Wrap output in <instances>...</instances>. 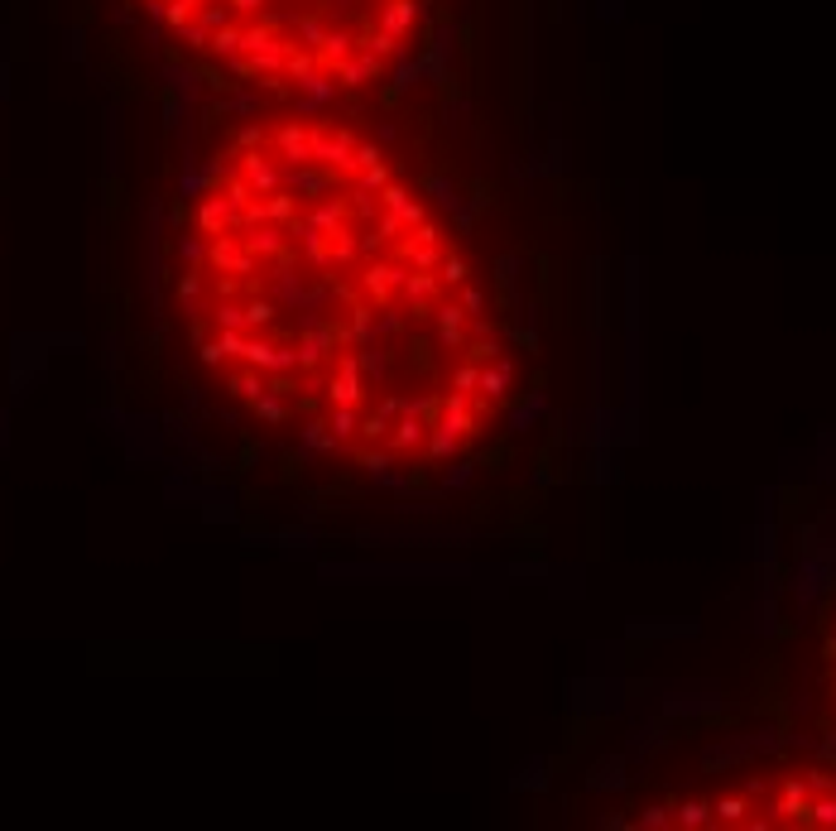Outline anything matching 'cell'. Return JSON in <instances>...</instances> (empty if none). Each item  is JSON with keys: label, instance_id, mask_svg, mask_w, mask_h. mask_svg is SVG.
Returning a JSON list of instances; mask_svg holds the SVG:
<instances>
[{"label": "cell", "instance_id": "obj_1", "mask_svg": "<svg viewBox=\"0 0 836 831\" xmlns=\"http://www.w3.org/2000/svg\"><path fill=\"white\" fill-rule=\"evenodd\" d=\"M178 313L241 414L361 471L462 462L519 390L438 202L366 130L313 111L241 125L207 159Z\"/></svg>", "mask_w": 836, "mask_h": 831}, {"label": "cell", "instance_id": "obj_2", "mask_svg": "<svg viewBox=\"0 0 836 831\" xmlns=\"http://www.w3.org/2000/svg\"><path fill=\"white\" fill-rule=\"evenodd\" d=\"M207 68L318 101L366 92L409 58L428 0H135Z\"/></svg>", "mask_w": 836, "mask_h": 831}, {"label": "cell", "instance_id": "obj_3", "mask_svg": "<svg viewBox=\"0 0 836 831\" xmlns=\"http://www.w3.org/2000/svg\"><path fill=\"white\" fill-rule=\"evenodd\" d=\"M630 827H827L836 831V774L827 769H793V774H760V779L692 793L673 803H649Z\"/></svg>", "mask_w": 836, "mask_h": 831}]
</instances>
